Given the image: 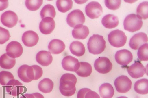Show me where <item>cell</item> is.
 <instances>
[{
	"instance_id": "836d02e7",
	"label": "cell",
	"mask_w": 148,
	"mask_h": 98,
	"mask_svg": "<svg viewBox=\"0 0 148 98\" xmlns=\"http://www.w3.org/2000/svg\"><path fill=\"white\" fill-rule=\"evenodd\" d=\"M28 65L24 64L18 68L17 73L19 78L23 82L25 83L30 82L28 79L27 73V69Z\"/></svg>"
},
{
	"instance_id": "60d3db41",
	"label": "cell",
	"mask_w": 148,
	"mask_h": 98,
	"mask_svg": "<svg viewBox=\"0 0 148 98\" xmlns=\"http://www.w3.org/2000/svg\"><path fill=\"white\" fill-rule=\"evenodd\" d=\"M20 98H35L32 94L26 93L22 95Z\"/></svg>"
},
{
	"instance_id": "6da1fadb",
	"label": "cell",
	"mask_w": 148,
	"mask_h": 98,
	"mask_svg": "<svg viewBox=\"0 0 148 98\" xmlns=\"http://www.w3.org/2000/svg\"><path fill=\"white\" fill-rule=\"evenodd\" d=\"M77 82V78L73 74L66 73L63 74L60 82L59 90L61 93L65 96L73 95L76 91Z\"/></svg>"
},
{
	"instance_id": "d6a6232c",
	"label": "cell",
	"mask_w": 148,
	"mask_h": 98,
	"mask_svg": "<svg viewBox=\"0 0 148 98\" xmlns=\"http://www.w3.org/2000/svg\"><path fill=\"white\" fill-rule=\"evenodd\" d=\"M14 79L13 75L10 72L6 71L0 72V84L1 85L6 86L9 81Z\"/></svg>"
},
{
	"instance_id": "8d00e7d4",
	"label": "cell",
	"mask_w": 148,
	"mask_h": 98,
	"mask_svg": "<svg viewBox=\"0 0 148 98\" xmlns=\"http://www.w3.org/2000/svg\"><path fill=\"white\" fill-rule=\"evenodd\" d=\"M31 66L33 68L34 74V80H37L39 79L42 75V69L40 66L38 65H34Z\"/></svg>"
},
{
	"instance_id": "74e56055",
	"label": "cell",
	"mask_w": 148,
	"mask_h": 98,
	"mask_svg": "<svg viewBox=\"0 0 148 98\" xmlns=\"http://www.w3.org/2000/svg\"><path fill=\"white\" fill-rule=\"evenodd\" d=\"M91 90L88 88H83L80 89L78 92L77 98H84L86 93Z\"/></svg>"
},
{
	"instance_id": "3957f363",
	"label": "cell",
	"mask_w": 148,
	"mask_h": 98,
	"mask_svg": "<svg viewBox=\"0 0 148 98\" xmlns=\"http://www.w3.org/2000/svg\"><path fill=\"white\" fill-rule=\"evenodd\" d=\"M143 24L142 19L134 14L127 15L123 22L124 29L131 32L140 30Z\"/></svg>"
},
{
	"instance_id": "83f0119b",
	"label": "cell",
	"mask_w": 148,
	"mask_h": 98,
	"mask_svg": "<svg viewBox=\"0 0 148 98\" xmlns=\"http://www.w3.org/2000/svg\"><path fill=\"white\" fill-rule=\"evenodd\" d=\"M40 15L42 19L47 17L53 19L56 15L54 7L49 4L45 5L40 11Z\"/></svg>"
},
{
	"instance_id": "9a60e30c",
	"label": "cell",
	"mask_w": 148,
	"mask_h": 98,
	"mask_svg": "<svg viewBox=\"0 0 148 98\" xmlns=\"http://www.w3.org/2000/svg\"><path fill=\"white\" fill-rule=\"evenodd\" d=\"M63 69L68 71L75 72L77 70L80 66V63L77 58L70 55L65 57L62 62Z\"/></svg>"
},
{
	"instance_id": "5bb4252c",
	"label": "cell",
	"mask_w": 148,
	"mask_h": 98,
	"mask_svg": "<svg viewBox=\"0 0 148 98\" xmlns=\"http://www.w3.org/2000/svg\"><path fill=\"white\" fill-rule=\"evenodd\" d=\"M115 59L119 64L126 66L131 62L133 59V55L128 50L123 49L117 51L115 55Z\"/></svg>"
},
{
	"instance_id": "9c48e42d",
	"label": "cell",
	"mask_w": 148,
	"mask_h": 98,
	"mask_svg": "<svg viewBox=\"0 0 148 98\" xmlns=\"http://www.w3.org/2000/svg\"><path fill=\"white\" fill-rule=\"evenodd\" d=\"M24 90L22 84L15 79L10 80L5 86L6 92L14 97L17 96L22 93Z\"/></svg>"
},
{
	"instance_id": "7c38bea8",
	"label": "cell",
	"mask_w": 148,
	"mask_h": 98,
	"mask_svg": "<svg viewBox=\"0 0 148 98\" xmlns=\"http://www.w3.org/2000/svg\"><path fill=\"white\" fill-rule=\"evenodd\" d=\"M127 72L132 78L136 79L143 77L146 72V69L140 62L135 61L128 67Z\"/></svg>"
},
{
	"instance_id": "b9f144b4",
	"label": "cell",
	"mask_w": 148,
	"mask_h": 98,
	"mask_svg": "<svg viewBox=\"0 0 148 98\" xmlns=\"http://www.w3.org/2000/svg\"><path fill=\"white\" fill-rule=\"evenodd\" d=\"M34 97L35 98H44L43 96L38 93H32Z\"/></svg>"
},
{
	"instance_id": "44dd1931",
	"label": "cell",
	"mask_w": 148,
	"mask_h": 98,
	"mask_svg": "<svg viewBox=\"0 0 148 98\" xmlns=\"http://www.w3.org/2000/svg\"><path fill=\"white\" fill-rule=\"evenodd\" d=\"M101 23L106 28L111 29L117 26L119 20L116 16L110 14L106 15L103 18Z\"/></svg>"
},
{
	"instance_id": "f1b7e54d",
	"label": "cell",
	"mask_w": 148,
	"mask_h": 98,
	"mask_svg": "<svg viewBox=\"0 0 148 98\" xmlns=\"http://www.w3.org/2000/svg\"><path fill=\"white\" fill-rule=\"evenodd\" d=\"M73 2L71 0H58L56 5L58 10L60 12L65 13L72 7Z\"/></svg>"
},
{
	"instance_id": "ab89813d",
	"label": "cell",
	"mask_w": 148,
	"mask_h": 98,
	"mask_svg": "<svg viewBox=\"0 0 148 98\" xmlns=\"http://www.w3.org/2000/svg\"><path fill=\"white\" fill-rule=\"evenodd\" d=\"M8 0H0V11H3L8 7Z\"/></svg>"
},
{
	"instance_id": "277c9868",
	"label": "cell",
	"mask_w": 148,
	"mask_h": 98,
	"mask_svg": "<svg viewBox=\"0 0 148 98\" xmlns=\"http://www.w3.org/2000/svg\"><path fill=\"white\" fill-rule=\"evenodd\" d=\"M108 40L111 45L116 47L124 46L127 37L123 31L117 29L111 31L108 35Z\"/></svg>"
},
{
	"instance_id": "603a6c76",
	"label": "cell",
	"mask_w": 148,
	"mask_h": 98,
	"mask_svg": "<svg viewBox=\"0 0 148 98\" xmlns=\"http://www.w3.org/2000/svg\"><path fill=\"white\" fill-rule=\"evenodd\" d=\"M99 92L102 98H112L114 92L113 87L108 83H103L100 86Z\"/></svg>"
},
{
	"instance_id": "f546056e",
	"label": "cell",
	"mask_w": 148,
	"mask_h": 98,
	"mask_svg": "<svg viewBox=\"0 0 148 98\" xmlns=\"http://www.w3.org/2000/svg\"><path fill=\"white\" fill-rule=\"evenodd\" d=\"M137 15L141 19H146L148 18V2L144 1L140 3L136 10Z\"/></svg>"
},
{
	"instance_id": "d4e9b609",
	"label": "cell",
	"mask_w": 148,
	"mask_h": 98,
	"mask_svg": "<svg viewBox=\"0 0 148 98\" xmlns=\"http://www.w3.org/2000/svg\"><path fill=\"white\" fill-rule=\"evenodd\" d=\"M134 89L137 93L146 94L148 93V80L143 78L136 81L134 85Z\"/></svg>"
},
{
	"instance_id": "ac0fdd59",
	"label": "cell",
	"mask_w": 148,
	"mask_h": 98,
	"mask_svg": "<svg viewBox=\"0 0 148 98\" xmlns=\"http://www.w3.org/2000/svg\"><path fill=\"white\" fill-rule=\"evenodd\" d=\"M37 62L41 65L45 66L50 65L52 62L53 57L49 51L42 50L38 52L36 55Z\"/></svg>"
},
{
	"instance_id": "7bdbcfd3",
	"label": "cell",
	"mask_w": 148,
	"mask_h": 98,
	"mask_svg": "<svg viewBox=\"0 0 148 98\" xmlns=\"http://www.w3.org/2000/svg\"><path fill=\"white\" fill-rule=\"evenodd\" d=\"M117 98H128L127 97L124 96H121Z\"/></svg>"
},
{
	"instance_id": "cb8c5ba5",
	"label": "cell",
	"mask_w": 148,
	"mask_h": 98,
	"mask_svg": "<svg viewBox=\"0 0 148 98\" xmlns=\"http://www.w3.org/2000/svg\"><path fill=\"white\" fill-rule=\"evenodd\" d=\"M15 64V59L10 57L6 53L2 54L0 57V66L3 68L11 69L14 67Z\"/></svg>"
},
{
	"instance_id": "8fae6325",
	"label": "cell",
	"mask_w": 148,
	"mask_h": 98,
	"mask_svg": "<svg viewBox=\"0 0 148 98\" xmlns=\"http://www.w3.org/2000/svg\"><path fill=\"white\" fill-rule=\"evenodd\" d=\"M6 54L10 57L15 58L22 54L23 49L22 45L18 42L13 41L7 45L6 49Z\"/></svg>"
},
{
	"instance_id": "4316f807",
	"label": "cell",
	"mask_w": 148,
	"mask_h": 98,
	"mask_svg": "<svg viewBox=\"0 0 148 98\" xmlns=\"http://www.w3.org/2000/svg\"><path fill=\"white\" fill-rule=\"evenodd\" d=\"M53 85L54 83L51 80L48 78H45L39 82L38 88L40 91L46 93L52 91Z\"/></svg>"
},
{
	"instance_id": "52a82bcc",
	"label": "cell",
	"mask_w": 148,
	"mask_h": 98,
	"mask_svg": "<svg viewBox=\"0 0 148 98\" xmlns=\"http://www.w3.org/2000/svg\"><path fill=\"white\" fill-rule=\"evenodd\" d=\"M94 66L96 70L98 72L105 74L108 73L111 70L112 65L108 58L101 57L95 61Z\"/></svg>"
},
{
	"instance_id": "4dcf8cb0",
	"label": "cell",
	"mask_w": 148,
	"mask_h": 98,
	"mask_svg": "<svg viewBox=\"0 0 148 98\" xmlns=\"http://www.w3.org/2000/svg\"><path fill=\"white\" fill-rule=\"evenodd\" d=\"M42 0H27L25 5L27 9L31 11H36L42 5Z\"/></svg>"
},
{
	"instance_id": "4fadbf2b",
	"label": "cell",
	"mask_w": 148,
	"mask_h": 98,
	"mask_svg": "<svg viewBox=\"0 0 148 98\" xmlns=\"http://www.w3.org/2000/svg\"><path fill=\"white\" fill-rule=\"evenodd\" d=\"M148 37L145 33L140 32L135 34L130 39L129 45L133 49L136 50L142 45L147 43Z\"/></svg>"
},
{
	"instance_id": "8992f818",
	"label": "cell",
	"mask_w": 148,
	"mask_h": 98,
	"mask_svg": "<svg viewBox=\"0 0 148 98\" xmlns=\"http://www.w3.org/2000/svg\"><path fill=\"white\" fill-rule=\"evenodd\" d=\"M114 84L117 92L125 93L131 89L132 82L127 76L123 75L116 79Z\"/></svg>"
},
{
	"instance_id": "30bf717a",
	"label": "cell",
	"mask_w": 148,
	"mask_h": 98,
	"mask_svg": "<svg viewBox=\"0 0 148 98\" xmlns=\"http://www.w3.org/2000/svg\"><path fill=\"white\" fill-rule=\"evenodd\" d=\"M18 17L16 14L12 11H7L1 15V21L4 26L9 28L15 26L17 23Z\"/></svg>"
},
{
	"instance_id": "d590c367",
	"label": "cell",
	"mask_w": 148,
	"mask_h": 98,
	"mask_svg": "<svg viewBox=\"0 0 148 98\" xmlns=\"http://www.w3.org/2000/svg\"><path fill=\"white\" fill-rule=\"evenodd\" d=\"M10 37L9 31L0 26V44L5 43L9 40Z\"/></svg>"
},
{
	"instance_id": "2e32d148",
	"label": "cell",
	"mask_w": 148,
	"mask_h": 98,
	"mask_svg": "<svg viewBox=\"0 0 148 98\" xmlns=\"http://www.w3.org/2000/svg\"><path fill=\"white\" fill-rule=\"evenodd\" d=\"M56 24L53 19L51 17H46L42 19L39 28L40 32L44 34L51 33L55 28Z\"/></svg>"
},
{
	"instance_id": "ba28073f",
	"label": "cell",
	"mask_w": 148,
	"mask_h": 98,
	"mask_svg": "<svg viewBox=\"0 0 148 98\" xmlns=\"http://www.w3.org/2000/svg\"><path fill=\"white\" fill-rule=\"evenodd\" d=\"M86 13L92 19L99 18L102 14L103 8L100 4L96 1H91L85 8Z\"/></svg>"
},
{
	"instance_id": "f35d334b",
	"label": "cell",
	"mask_w": 148,
	"mask_h": 98,
	"mask_svg": "<svg viewBox=\"0 0 148 98\" xmlns=\"http://www.w3.org/2000/svg\"><path fill=\"white\" fill-rule=\"evenodd\" d=\"M84 98H100L99 95L96 92L90 90L86 94Z\"/></svg>"
},
{
	"instance_id": "d6986e66",
	"label": "cell",
	"mask_w": 148,
	"mask_h": 98,
	"mask_svg": "<svg viewBox=\"0 0 148 98\" xmlns=\"http://www.w3.org/2000/svg\"><path fill=\"white\" fill-rule=\"evenodd\" d=\"M65 45L64 42L60 39H55L49 43L48 48L49 52L53 54H58L65 49Z\"/></svg>"
},
{
	"instance_id": "ffe728a7",
	"label": "cell",
	"mask_w": 148,
	"mask_h": 98,
	"mask_svg": "<svg viewBox=\"0 0 148 98\" xmlns=\"http://www.w3.org/2000/svg\"><path fill=\"white\" fill-rule=\"evenodd\" d=\"M72 31L73 37L78 39H86L89 33L88 28L83 24L76 26Z\"/></svg>"
},
{
	"instance_id": "484cf974",
	"label": "cell",
	"mask_w": 148,
	"mask_h": 98,
	"mask_svg": "<svg viewBox=\"0 0 148 98\" xmlns=\"http://www.w3.org/2000/svg\"><path fill=\"white\" fill-rule=\"evenodd\" d=\"M78 70L75 72L79 76L86 77L89 76L92 71L91 65L86 62H80Z\"/></svg>"
},
{
	"instance_id": "7a4b0ae2",
	"label": "cell",
	"mask_w": 148,
	"mask_h": 98,
	"mask_svg": "<svg viewBox=\"0 0 148 98\" xmlns=\"http://www.w3.org/2000/svg\"><path fill=\"white\" fill-rule=\"evenodd\" d=\"M106 42L103 37L99 34H94L90 37L87 43L89 52L94 55L101 54L106 47Z\"/></svg>"
},
{
	"instance_id": "7402d4cb",
	"label": "cell",
	"mask_w": 148,
	"mask_h": 98,
	"mask_svg": "<svg viewBox=\"0 0 148 98\" xmlns=\"http://www.w3.org/2000/svg\"><path fill=\"white\" fill-rule=\"evenodd\" d=\"M69 49L72 54L77 57L83 55L85 51L84 44L78 41H75L72 42L70 45Z\"/></svg>"
},
{
	"instance_id": "e575fe53",
	"label": "cell",
	"mask_w": 148,
	"mask_h": 98,
	"mask_svg": "<svg viewBox=\"0 0 148 98\" xmlns=\"http://www.w3.org/2000/svg\"><path fill=\"white\" fill-rule=\"evenodd\" d=\"M121 0H106L105 4L107 7L112 10L118 9L120 7Z\"/></svg>"
},
{
	"instance_id": "e0dca14e",
	"label": "cell",
	"mask_w": 148,
	"mask_h": 98,
	"mask_svg": "<svg viewBox=\"0 0 148 98\" xmlns=\"http://www.w3.org/2000/svg\"><path fill=\"white\" fill-rule=\"evenodd\" d=\"M39 40V37L36 33L32 30L24 32L22 37V41L25 45L32 47L36 45Z\"/></svg>"
},
{
	"instance_id": "1f68e13d",
	"label": "cell",
	"mask_w": 148,
	"mask_h": 98,
	"mask_svg": "<svg viewBox=\"0 0 148 98\" xmlns=\"http://www.w3.org/2000/svg\"><path fill=\"white\" fill-rule=\"evenodd\" d=\"M137 55L138 59L140 61H148V44L147 43L144 44L138 48Z\"/></svg>"
},
{
	"instance_id": "5b68a950",
	"label": "cell",
	"mask_w": 148,
	"mask_h": 98,
	"mask_svg": "<svg viewBox=\"0 0 148 98\" xmlns=\"http://www.w3.org/2000/svg\"><path fill=\"white\" fill-rule=\"evenodd\" d=\"M85 20L83 13L78 9L74 10L69 14L66 19L69 25L73 28L78 25L83 24L84 23Z\"/></svg>"
}]
</instances>
